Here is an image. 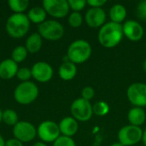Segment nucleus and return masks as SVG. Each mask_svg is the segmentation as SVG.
<instances>
[{
    "label": "nucleus",
    "instance_id": "f257e3e1",
    "mask_svg": "<svg viewBox=\"0 0 146 146\" xmlns=\"http://www.w3.org/2000/svg\"><path fill=\"white\" fill-rule=\"evenodd\" d=\"M123 36L122 25L110 21L99 29L98 38L102 46L111 49L121 43Z\"/></svg>",
    "mask_w": 146,
    "mask_h": 146
},
{
    "label": "nucleus",
    "instance_id": "f03ea898",
    "mask_svg": "<svg viewBox=\"0 0 146 146\" xmlns=\"http://www.w3.org/2000/svg\"><path fill=\"white\" fill-rule=\"evenodd\" d=\"M92 53L90 43L85 39H76L72 42L67 50L68 61L77 64H82L89 60Z\"/></svg>",
    "mask_w": 146,
    "mask_h": 146
},
{
    "label": "nucleus",
    "instance_id": "7ed1b4c3",
    "mask_svg": "<svg viewBox=\"0 0 146 146\" xmlns=\"http://www.w3.org/2000/svg\"><path fill=\"white\" fill-rule=\"evenodd\" d=\"M30 25L26 14H12L6 21L5 29L11 38H21L28 33Z\"/></svg>",
    "mask_w": 146,
    "mask_h": 146
},
{
    "label": "nucleus",
    "instance_id": "20e7f679",
    "mask_svg": "<svg viewBox=\"0 0 146 146\" xmlns=\"http://www.w3.org/2000/svg\"><path fill=\"white\" fill-rule=\"evenodd\" d=\"M39 90L33 81L21 82L14 91V98L19 104L28 105L33 104L38 97Z\"/></svg>",
    "mask_w": 146,
    "mask_h": 146
},
{
    "label": "nucleus",
    "instance_id": "39448f33",
    "mask_svg": "<svg viewBox=\"0 0 146 146\" xmlns=\"http://www.w3.org/2000/svg\"><path fill=\"white\" fill-rule=\"evenodd\" d=\"M64 32L63 26L55 20H46L38 26V33L42 38L50 41H57L61 39L64 35Z\"/></svg>",
    "mask_w": 146,
    "mask_h": 146
},
{
    "label": "nucleus",
    "instance_id": "423d86ee",
    "mask_svg": "<svg viewBox=\"0 0 146 146\" xmlns=\"http://www.w3.org/2000/svg\"><path fill=\"white\" fill-rule=\"evenodd\" d=\"M70 112L72 117H74L77 121L81 122L88 121L93 115L92 105L91 102L82 98L75 99L71 104Z\"/></svg>",
    "mask_w": 146,
    "mask_h": 146
},
{
    "label": "nucleus",
    "instance_id": "0eeeda50",
    "mask_svg": "<svg viewBox=\"0 0 146 146\" xmlns=\"http://www.w3.org/2000/svg\"><path fill=\"white\" fill-rule=\"evenodd\" d=\"M143 130L140 127L127 125L121 127L117 134L118 142L124 146H132L142 141Z\"/></svg>",
    "mask_w": 146,
    "mask_h": 146
},
{
    "label": "nucleus",
    "instance_id": "6e6552de",
    "mask_svg": "<svg viewBox=\"0 0 146 146\" xmlns=\"http://www.w3.org/2000/svg\"><path fill=\"white\" fill-rule=\"evenodd\" d=\"M37 135L44 143H54L60 136L59 126L53 121H44L37 128Z\"/></svg>",
    "mask_w": 146,
    "mask_h": 146
},
{
    "label": "nucleus",
    "instance_id": "1a4fd4ad",
    "mask_svg": "<svg viewBox=\"0 0 146 146\" xmlns=\"http://www.w3.org/2000/svg\"><path fill=\"white\" fill-rule=\"evenodd\" d=\"M14 138L22 143H28L33 141L37 136V128L29 121H19V122L13 127Z\"/></svg>",
    "mask_w": 146,
    "mask_h": 146
},
{
    "label": "nucleus",
    "instance_id": "9d476101",
    "mask_svg": "<svg viewBox=\"0 0 146 146\" xmlns=\"http://www.w3.org/2000/svg\"><path fill=\"white\" fill-rule=\"evenodd\" d=\"M42 5L48 15L57 19L67 16L70 10L67 0H44Z\"/></svg>",
    "mask_w": 146,
    "mask_h": 146
},
{
    "label": "nucleus",
    "instance_id": "9b49d317",
    "mask_svg": "<svg viewBox=\"0 0 146 146\" xmlns=\"http://www.w3.org/2000/svg\"><path fill=\"white\" fill-rule=\"evenodd\" d=\"M127 96L134 107H146V84L137 82L130 85L127 90Z\"/></svg>",
    "mask_w": 146,
    "mask_h": 146
},
{
    "label": "nucleus",
    "instance_id": "f8f14e48",
    "mask_svg": "<svg viewBox=\"0 0 146 146\" xmlns=\"http://www.w3.org/2000/svg\"><path fill=\"white\" fill-rule=\"evenodd\" d=\"M32 77L39 83L49 82L54 74L53 68L46 62H37L31 68Z\"/></svg>",
    "mask_w": 146,
    "mask_h": 146
},
{
    "label": "nucleus",
    "instance_id": "ddd939ff",
    "mask_svg": "<svg viewBox=\"0 0 146 146\" xmlns=\"http://www.w3.org/2000/svg\"><path fill=\"white\" fill-rule=\"evenodd\" d=\"M122 30L124 36L133 42L139 41L143 38L145 33L142 25L139 21L133 20L126 21L122 25Z\"/></svg>",
    "mask_w": 146,
    "mask_h": 146
},
{
    "label": "nucleus",
    "instance_id": "4468645a",
    "mask_svg": "<svg viewBox=\"0 0 146 146\" xmlns=\"http://www.w3.org/2000/svg\"><path fill=\"white\" fill-rule=\"evenodd\" d=\"M85 21L92 28H101L105 24L106 13L102 8H90L86 12Z\"/></svg>",
    "mask_w": 146,
    "mask_h": 146
},
{
    "label": "nucleus",
    "instance_id": "2eb2a0df",
    "mask_svg": "<svg viewBox=\"0 0 146 146\" xmlns=\"http://www.w3.org/2000/svg\"><path fill=\"white\" fill-rule=\"evenodd\" d=\"M61 135L72 138L74 136L79 130L78 121L72 116H67L61 120L58 123Z\"/></svg>",
    "mask_w": 146,
    "mask_h": 146
},
{
    "label": "nucleus",
    "instance_id": "dca6fc26",
    "mask_svg": "<svg viewBox=\"0 0 146 146\" xmlns=\"http://www.w3.org/2000/svg\"><path fill=\"white\" fill-rule=\"evenodd\" d=\"M19 67L11 58H7L0 62V78L3 80H11L16 76Z\"/></svg>",
    "mask_w": 146,
    "mask_h": 146
},
{
    "label": "nucleus",
    "instance_id": "f3484780",
    "mask_svg": "<svg viewBox=\"0 0 146 146\" xmlns=\"http://www.w3.org/2000/svg\"><path fill=\"white\" fill-rule=\"evenodd\" d=\"M77 74V67L74 63L65 61L63 62L58 68L59 77L65 81L72 80Z\"/></svg>",
    "mask_w": 146,
    "mask_h": 146
},
{
    "label": "nucleus",
    "instance_id": "a211bd4d",
    "mask_svg": "<svg viewBox=\"0 0 146 146\" xmlns=\"http://www.w3.org/2000/svg\"><path fill=\"white\" fill-rule=\"evenodd\" d=\"M127 119L130 125L135 127L142 126L146 120L145 110L140 107H133L132 108L127 114Z\"/></svg>",
    "mask_w": 146,
    "mask_h": 146
},
{
    "label": "nucleus",
    "instance_id": "6ab92c4d",
    "mask_svg": "<svg viewBox=\"0 0 146 146\" xmlns=\"http://www.w3.org/2000/svg\"><path fill=\"white\" fill-rule=\"evenodd\" d=\"M42 44H43V38L40 36V34L37 32V33H33L27 37L25 43V47L27 48L28 53L34 54L41 50Z\"/></svg>",
    "mask_w": 146,
    "mask_h": 146
},
{
    "label": "nucleus",
    "instance_id": "aec40b11",
    "mask_svg": "<svg viewBox=\"0 0 146 146\" xmlns=\"http://www.w3.org/2000/svg\"><path fill=\"white\" fill-rule=\"evenodd\" d=\"M27 16L31 23L38 24V26L46 21L47 13L45 12V10L43 7L34 6L28 10Z\"/></svg>",
    "mask_w": 146,
    "mask_h": 146
},
{
    "label": "nucleus",
    "instance_id": "412c9836",
    "mask_svg": "<svg viewBox=\"0 0 146 146\" xmlns=\"http://www.w3.org/2000/svg\"><path fill=\"white\" fill-rule=\"evenodd\" d=\"M127 9L123 4H114L110 9V18L112 22L121 24L127 17Z\"/></svg>",
    "mask_w": 146,
    "mask_h": 146
},
{
    "label": "nucleus",
    "instance_id": "4be33fe9",
    "mask_svg": "<svg viewBox=\"0 0 146 146\" xmlns=\"http://www.w3.org/2000/svg\"><path fill=\"white\" fill-rule=\"evenodd\" d=\"M28 0H9L8 5L14 14H24L29 7Z\"/></svg>",
    "mask_w": 146,
    "mask_h": 146
},
{
    "label": "nucleus",
    "instance_id": "5701e85b",
    "mask_svg": "<svg viewBox=\"0 0 146 146\" xmlns=\"http://www.w3.org/2000/svg\"><path fill=\"white\" fill-rule=\"evenodd\" d=\"M2 121L4 122L8 126L14 127L19 122L18 114L11 109H6V110H3Z\"/></svg>",
    "mask_w": 146,
    "mask_h": 146
},
{
    "label": "nucleus",
    "instance_id": "b1692460",
    "mask_svg": "<svg viewBox=\"0 0 146 146\" xmlns=\"http://www.w3.org/2000/svg\"><path fill=\"white\" fill-rule=\"evenodd\" d=\"M27 55H28V51L25 47V45H18L15 48H14V50H12L11 59L18 64L23 62L27 59Z\"/></svg>",
    "mask_w": 146,
    "mask_h": 146
},
{
    "label": "nucleus",
    "instance_id": "393cba45",
    "mask_svg": "<svg viewBox=\"0 0 146 146\" xmlns=\"http://www.w3.org/2000/svg\"><path fill=\"white\" fill-rule=\"evenodd\" d=\"M93 115L98 116H104L110 111V106L105 101H98L92 105Z\"/></svg>",
    "mask_w": 146,
    "mask_h": 146
},
{
    "label": "nucleus",
    "instance_id": "a878e982",
    "mask_svg": "<svg viewBox=\"0 0 146 146\" xmlns=\"http://www.w3.org/2000/svg\"><path fill=\"white\" fill-rule=\"evenodd\" d=\"M68 22L71 27L78 28L83 23V16L80 12H72L68 15Z\"/></svg>",
    "mask_w": 146,
    "mask_h": 146
},
{
    "label": "nucleus",
    "instance_id": "bb28decb",
    "mask_svg": "<svg viewBox=\"0 0 146 146\" xmlns=\"http://www.w3.org/2000/svg\"><path fill=\"white\" fill-rule=\"evenodd\" d=\"M21 82H26L29 81V80L32 78V71L31 68H27V67H22L18 69V72L15 76Z\"/></svg>",
    "mask_w": 146,
    "mask_h": 146
},
{
    "label": "nucleus",
    "instance_id": "cd10ccee",
    "mask_svg": "<svg viewBox=\"0 0 146 146\" xmlns=\"http://www.w3.org/2000/svg\"><path fill=\"white\" fill-rule=\"evenodd\" d=\"M68 5L70 9L73 10V12H80L87 4L86 0H68Z\"/></svg>",
    "mask_w": 146,
    "mask_h": 146
},
{
    "label": "nucleus",
    "instance_id": "c85d7f7f",
    "mask_svg": "<svg viewBox=\"0 0 146 146\" xmlns=\"http://www.w3.org/2000/svg\"><path fill=\"white\" fill-rule=\"evenodd\" d=\"M53 146H76V144L72 138L61 135L53 143Z\"/></svg>",
    "mask_w": 146,
    "mask_h": 146
},
{
    "label": "nucleus",
    "instance_id": "c756f323",
    "mask_svg": "<svg viewBox=\"0 0 146 146\" xmlns=\"http://www.w3.org/2000/svg\"><path fill=\"white\" fill-rule=\"evenodd\" d=\"M136 13L139 18L146 21V0L141 1L138 3L136 8Z\"/></svg>",
    "mask_w": 146,
    "mask_h": 146
},
{
    "label": "nucleus",
    "instance_id": "7c9ffc66",
    "mask_svg": "<svg viewBox=\"0 0 146 146\" xmlns=\"http://www.w3.org/2000/svg\"><path fill=\"white\" fill-rule=\"evenodd\" d=\"M94 96L95 91L92 86H85L81 91V98L87 101H91L92 99H93Z\"/></svg>",
    "mask_w": 146,
    "mask_h": 146
},
{
    "label": "nucleus",
    "instance_id": "2f4dec72",
    "mask_svg": "<svg viewBox=\"0 0 146 146\" xmlns=\"http://www.w3.org/2000/svg\"><path fill=\"white\" fill-rule=\"evenodd\" d=\"M87 4L91 8H102L106 3V0H88L86 1Z\"/></svg>",
    "mask_w": 146,
    "mask_h": 146
},
{
    "label": "nucleus",
    "instance_id": "473e14b6",
    "mask_svg": "<svg viewBox=\"0 0 146 146\" xmlns=\"http://www.w3.org/2000/svg\"><path fill=\"white\" fill-rule=\"evenodd\" d=\"M5 146H23V143L15 138H12L5 142Z\"/></svg>",
    "mask_w": 146,
    "mask_h": 146
},
{
    "label": "nucleus",
    "instance_id": "72a5a7b5",
    "mask_svg": "<svg viewBox=\"0 0 146 146\" xmlns=\"http://www.w3.org/2000/svg\"><path fill=\"white\" fill-rule=\"evenodd\" d=\"M142 142L144 144V145L146 146V129L145 131H143V136H142Z\"/></svg>",
    "mask_w": 146,
    "mask_h": 146
},
{
    "label": "nucleus",
    "instance_id": "f704fd0d",
    "mask_svg": "<svg viewBox=\"0 0 146 146\" xmlns=\"http://www.w3.org/2000/svg\"><path fill=\"white\" fill-rule=\"evenodd\" d=\"M33 146H47V145L45 144V143H44V142H42V141H38V142H36V143H34Z\"/></svg>",
    "mask_w": 146,
    "mask_h": 146
},
{
    "label": "nucleus",
    "instance_id": "c9c22d12",
    "mask_svg": "<svg viewBox=\"0 0 146 146\" xmlns=\"http://www.w3.org/2000/svg\"><path fill=\"white\" fill-rule=\"evenodd\" d=\"M5 140H4V139L3 138V136L0 134V146H5Z\"/></svg>",
    "mask_w": 146,
    "mask_h": 146
},
{
    "label": "nucleus",
    "instance_id": "e433bc0d",
    "mask_svg": "<svg viewBox=\"0 0 146 146\" xmlns=\"http://www.w3.org/2000/svg\"><path fill=\"white\" fill-rule=\"evenodd\" d=\"M110 146H124L123 145H121L120 142H115V143H113L111 145H110Z\"/></svg>",
    "mask_w": 146,
    "mask_h": 146
},
{
    "label": "nucleus",
    "instance_id": "4c0bfd02",
    "mask_svg": "<svg viewBox=\"0 0 146 146\" xmlns=\"http://www.w3.org/2000/svg\"><path fill=\"white\" fill-rule=\"evenodd\" d=\"M143 69H144V71L146 73V59L144 61V62H143Z\"/></svg>",
    "mask_w": 146,
    "mask_h": 146
},
{
    "label": "nucleus",
    "instance_id": "58836bf2",
    "mask_svg": "<svg viewBox=\"0 0 146 146\" xmlns=\"http://www.w3.org/2000/svg\"><path fill=\"white\" fill-rule=\"evenodd\" d=\"M2 115H3V110L0 109V123L2 122Z\"/></svg>",
    "mask_w": 146,
    "mask_h": 146
},
{
    "label": "nucleus",
    "instance_id": "ea45409f",
    "mask_svg": "<svg viewBox=\"0 0 146 146\" xmlns=\"http://www.w3.org/2000/svg\"><path fill=\"white\" fill-rule=\"evenodd\" d=\"M145 47H146V43H145Z\"/></svg>",
    "mask_w": 146,
    "mask_h": 146
},
{
    "label": "nucleus",
    "instance_id": "a19ab883",
    "mask_svg": "<svg viewBox=\"0 0 146 146\" xmlns=\"http://www.w3.org/2000/svg\"><path fill=\"white\" fill-rule=\"evenodd\" d=\"M145 113H146V110H145Z\"/></svg>",
    "mask_w": 146,
    "mask_h": 146
}]
</instances>
